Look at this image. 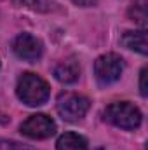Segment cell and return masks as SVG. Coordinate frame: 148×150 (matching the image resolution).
I'll list each match as a JSON object with an SVG mask.
<instances>
[{
    "mask_svg": "<svg viewBox=\"0 0 148 150\" xmlns=\"http://www.w3.org/2000/svg\"><path fill=\"white\" fill-rule=\"evenodd\" d=\"M18 98L28 107L44 105L49 98V86L35 74H23L18 82Z\"/></svg>",
    "mask_w": 148,
    "mask_h": 150,
    "instance_id": "obj_1",
    "label": "cell"
},
{
    "mask_svg": "<svg viewBox=\"0 0 148 150\" xmlns=\"http://www.w3.org/2000/svg\"><path fill=\"white\" fill-rule=\"evenodd\" d=\"M105 120L122 129H136L141 124V112L132 103L117 101L105 110Z\"/></svg>",
    "mask_w": 148,
    "mask_h": 150,
    "instance_id": "obj_2",
    "label": "cell"
},
{
    "mask_svg": "<svg viewBox=\"0 0 148 150\" xmlns=\"http://www.w3.org/2000/svg\"><path fill=\"white\" fill-rule=\"evenodd\" d=\"M56 108H58V113L61 115V119H65L68 122H75V120H80L87 113L89 100L85 96H82V94L61 93L58 96Z\"/></svg>",
    "mask_w": 148,
    "mask_h": 150,
    "instance_id": "obj_3",
    "label": "cell"
},
{
    "mask_svg": "<svg viewBox=\"0 0 148 150\" xmlns=\"http://www.w3.org/2000/svg\"><path fill=\"white\" fill-rule=\"evenodd\" d=\"M122 72H124V61L117 54H103L94 63V74L101 86L117 82Z\"/></svg>",
    "mask_w": 148,
    "mask_h": 150,
    "instance_id": "obj_4",
    "label": "cell"
},
{
    "mask_svg": "<svg viewBox=\"0 0 148 150\" xmlns=\"http://www.w3.org/2000/svg\"><path fill=\"white\" fill-rule=\"evenodd\" d=\"M21 133L33 140H44L56 133V124L51 117H47L44 113H37L21 124Z\"/></svg>",
    "mask_w": 148,
    "mask_h": 150,
    "instance_id": "obj_5",
    "label": "cell"
},
{
    "mask_svg": "<svg viewBox=\"0 0 148 150\" xmlns=\"http://www.w3.org/2000/svg\"><path fill=\"white\" fill-rule=\"evenodd\" d=\"M12 49L16 52V56H19L21 59H28V61H35L42 56V42L37 37L30 35V33H21L18 35L14 44H12Z\"/></svg>",
    "mask_w": 148,
    "mask_h": 150,
    "instance_id": "obj_6",
    "label": "cell"
},
{
    "mask_svg": "<svg viewBox=\"0 0 148 150\" xmlns=\"http://www.w3.org/2000/svg\"><path fill=\"white\" fill-rule=\"evenodd\" d=\"M80 75V67L77 61H63L54 68V77L63 84H73Z\"/></svg>",
    "mask_w": 148,
    "mask_h": 150,
    "instance_id": "obj_7",
    "label": "cell"
},
{
    "mask_svg": "<svg viewBox=\"0 0 148 150\" xmlns=\"http://www.w3.org/2000/svg\"><path fill=\"white\" fill-rule=\"evenodd\" d=\"M122 42L127 49H132L140 54H147L148 52V42H147V32L140 30V32H125Z\"/></svg>",
    "mask_w": 148,
    "mask_h": 150,
    "instance_id": "obj_8",
    "label": "cell"
},
{
    "mask_svg": "<svg viewBox=\"0 0 148 150\" xmlns=\"http://www.w3.org/2000/svg\"><path fill=\"white\" fill-rule=\"evenodd\" d=\"M58 150H87V142L84 136L77 134V133H65L59 136L58 143H56Z\"/></svg>",
    "mask_w": 148,
    "mask_h": 150,
    "instance_id": "obj_9",
    "label": "cell"
},
{
    "mask_svg": "<svg viewBox=\"0 0 148 150\" xmlns=\"http://www.w3.org/2000/svg\"><path fill=\"white\" fill-rule=\"evenodd\" d=\"M19 2L33 11H40V12H47L52 9V2H49V0H19Z\"/></svg>",
    "mask_w": 148,
    "mask_h": 150,
    "instance_id": "obj_10",
    "label": "cell"
},
{
    "mask_svg": "<svg viewBox=\"0 0 148 150\" xmlns=\"http://www.w3.org/2000/svg\"><path fill=\"white\" fill-rule=\"evenodd\" d=\"M129 16L132 18V21L140 23V25H145L147 23V7L141 4V5H134L131 11H129Z\"/></svg>",
    "mask_w": 148,
    "mask_h": 150,
    "instance_id": "obj_11",
    "label": "cell"
},
{
    "mask_svg": "<svg viewBox=\"0 0 148 150\" xmlns=\"http://www.w3.org/2000/svg\"><path fill=\"white\" fill-rule=\"evenodd\" d=\"M0 150H35L28 145L12 142V140H0Z\"/></svg>",
    "mask_w": 148,
    "mask_h": 150,
    "instance_id": "obj_12",
    "label": "cell"
},
{
    "mask_svg": "<svg viewBox=\"0 0 148 150\" xmlns=\"http://www.w3.org/2000/svg\"><path fill=\"white\" fill-rule=\"evenodd\" d=\"M147 77H148V70H147V68H143V70H141V80H140V91H141V94H143V96H147V94H148Z\"/></svg>",
    "mask_w": 148,
    "mask_h": 150,
    "instance_id": "obj_13",
    "label": "cell"
},
{
    "mask_svg": "<svg viewBox=\"0 0 148 150\" xmlns=\"http://www.w3.org/2000/svg\"><path fill=\"white\" fill-rule=\"evenodd\" d=\"M98 0H73V4L77 5H80V7H91V5H94Z\"/></svg>",
    "mask_w": 148,
    "mask_h": 150,
    "instance_id": "obj_14",
    "label": "cell"
},
{
    "mask_svg": "<svg viewBox=\"0 0 148 150\" xmlns=\"http://www.w3.org/2000/svg\"><path fill=\"white\" fill-rule=\"evenodd\" d=\"M98 150H103V149H98Z\"/></svg>",
    "mask_w": 148,
    "mask_h": 150,
    "instance_id": "obj_15",
    "label": "cell"
}]
</instances>
